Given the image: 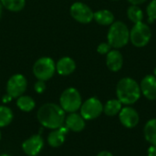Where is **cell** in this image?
Wrapping results in <instances>:
<instances>
[{
	"label": "cell",
	"instance_id": "1",
	"mask_svg": "<svg viewBox=\"0 0 156 156\" xmlns=\"http://www.w3.org/2000/svg\"><path fill=\"white\" fill-rule=\"evenodd\" d=\"M37 117L42 126L53 130L63 126L66 119L64 110L55 103L42 105L37 112Z\"/></svg>",
	"mask_w": 156,
	"mask_h": 156
},
{
	"label": "cell",
	"instance_id": "2",
	"mask_svg": "<svg viewBox=\"0 0 156 156\" xmlns=\"http://www.w3.org/2000/svg\"><path fill=\"white\" fill-rule=\"evenodd\" d=\"M116 95L122 105L131 106L137 102L142 95L140 84L132 78H123L117 84Z\"/></svg>",
	"mask_w": 156,
	"mask_h": 156
},
{
	"label": "cell",
	"instance_id": "3",
	"mask_svg": "<svg viewBox=\"0 0 156 156\" xmlns=\"http://www.w3.org/2000/svg\"><path fill=\"white\" fill-rule=\"evenodd\" d=\"M108 43L114 48H121L128 44L130 40V31L127 26L122 21L113 22L107 35Z\"/></svg>",
	"mask_w": 156,
	"mask_h": 156
},
{
	"label": "cell",
	"instance_id": "4",
	"mask_svg": "<svg viewBox=\"0 0 156 156\" xmlns=\"http://www.w3.org/2000/svg\"><path fill=\"white\" fill-rule=\"evenodd\" d=\"M60 107L67 112H76L80 109L82 100L80 93L75 88H69L65 90L60 96Z\"/></svg>",
	"mask_w": 156,
	"mask_h": 156
},
{
	"label": "cell",
	"instance_id": "5",
	"mask_svg": "<svg viewBox=\"0 0 156 156\" xmlns=\"http://www.w3.org/2000/svg\"><path fill=\"white\" fill-rule=\"evenodd\" d=\"M56 71V64L51 58L43 57L38 58L33 66V73L38 80L46 81L53 77Z\"/></svg>",
	"mask_w": 156,
	"mask_h": 156
},
{
	"label": "cell",
	"instance_id": "6",
	"mask_svg": "<svg viewBox=\"0 0 156 156\" xmlns=\"http://www.w3.org/2000/svg\"><path fill=\"white\" fill-rule=\"evenodd\" d=\"M152 37L151 29L148 25L140 22L134 24L130 31V40L132 44L137 48H143L146 46Z\"/></svg>",
	"mask_w": 156,
	"mask_h": 156
},
{
	"label": "cell",
	"instance_id": "7",
	"mask_svg": "<svg viewBox=\"0 0 156 156\" xmlns=\"http://www.w3.org/2000/svg\"><path fill=\"white\" fill-rule=\"evenodd\" d=\"M103 112V105L101 101L96 98L91 97L86 100L80 106V115L85 121H90L98 118Z\"/></svg>",
	"mask_w": 156,
	"mask_h": 156
},
{
	"label": "cell",
	"instance_id": "8",
	"mask_svg": "<svg viewBox=\"0 0 156 156\" xmlns=\"http://www.w3.org/2000/svg\"><path fill=\"white\" fill-rule=\"evenodd\" d=\"M27 87V79L21 74L13 75L7 81L6 91L12 98H18L23 95Z\"/></svg>",
	"mask_w": 156,
	"mask_h": 156
},
{
	"label": "cell",
	"instance_id": "9",
	"mask_svg": "<svg viewBox=\"0 0 156 156\" xmlns=\"http://www.w3.org/2000/svg\"><path fill=\"white\" fill-rule=\"evenodd\" d=\"M70 15L76 21L82 24H88L93 19L94 13L86 4L76 2L70 6Z\"/></svg>",
	"mask_w": 156,
	"mask_h": 156
},
{
	"label": "cell",
	"instance_id": "10",
	"mask_svg": "<svg viewBox=\"0 0 156 156\" xmlns=\"http://www.w3.org/2000/svg\"><path fill=\"white\" fill-rule=\"evenodd\" d=\"M118 115L122 125L128 129H133L136 127L140 122L138 112L131 106L122 107Z\"/></svg>",
	"mask_w": 156,
	"mask_h": 156
},
{
	"label": "cell",
	"instance_id": "11",
	"mask_svg": "<svg viewBox=\"0 0 156 156\" xmlns=\"http://www.w3.org/2000/svg\"><path fill=\"white\" fill-rule=\"evenodd\" d=\"M43 146H44V141L42 137L38 134L31 136L30 138L26 140L22 144L23 151L28 156L37 155L42 150Z\"/></svg>",
	"mask_w": 156,
	"mask_h": 156
},
{
	"label": "cell",
	"instance_id": "12",
	"mask_svg": "<svg viewBox=\"0 0 156 156\" xmlns=\"http://www.w3.org/2000/svg\"><path fill=\"white\" fill-rule=\"evenodd\" d=\"M140 89L142 94L149 101L156 100V77L154 75H146L141 81Z\"/></svg>",
	"mask_w": 156,
	"mask_h": 156
},
{
	"label": "cell",
	"instance_id": "13",
	"mask_svg": "<svg viewBox=\"0 0 156 156\" xmlns=\"http://www.w3.org/2000/svg\"><path fill=\"white\" fill-rule=\"evenodd\" d=\"M65 123H66L67 128L69 131H72L75 133L81 132L85 128V125H86L84 118L80 114H78L76 112L69 113L65 119Z\"/></svg>",
	"mask_w": 156,
	"mask_h": 156
},
{
	"label": "cell",
	"instance_id": "14",
	"mask_svg": "<svg viewBox=\"0 0 156 156\" xmlns=\"http://www.w3.org/2000/svg\"><path fill=\"white\" fill-rule=\"evenodd\" d=\"M122 63H123L122 55L121 54V52L119 50L113 49V50H111L107 54L106 65L110 70H112L113 72L119 71L122 67Z\"/></svg>",
	"mask_w": 156,
	"mask_h": 156
},
{
	"label": "cell",
	"instance_id": "15",
	"mask_svg": "<svg viewBox=\"0 0 156 156\" xmlns=\"http://www.w3.org/2000/svg\"><path fill=\"white\" fill-rule=\"evenodd\" d=\"M76 69L75 61L69 57H63L61 58L56 64V70L59 75L68 76L73 73Z\"/></svg>",
	"mask_w": 156,
	"mask_h": 156
},
{
	"label": "cell",
	"instance_id": "16",
	"mask_svg": "<svg viewBox=\"0 0 156 156\" xmlns=\"http://www.w3.org/2000/svg\"><path fill=\"white\" fill-rule=\"evenodd\" d=\"M69 130L67 128V126H61L58 129H55L53 132H51L48 134V143L50 146L52 147H58L60 146L64 141H65V136L68 133Z\"/></svg>",
	"mask_w": 156,
	"mask_h": 156
},
{
	"label": "cell",
	"instance_id": "17",
	"mask_svg": "<svg viewBox=\"0 0 156 156\" xmlns=\"http://www.w3.org/2000/svg\"><path fill=\"white\" fill-rule=\"evenodd\" d=\"M144 135L151 145H156V118L147 121L144 128Z\"/></svg>",
	"mask_w": 156,
	"mask_h": 156
},
{
	"label": "cell",
	"instance_id": "18",
	"mask_svg": "<svg viewBox=\"0 0 156 156\" xmlns=\"http://www.w3.org/2000/svg\"><path fill=\"white\" fill-rule=\"evenodd\" d=\"M93 19L100 25L102 26H109L112 25L114 21V16L110 10H100L94 13Z\"/></svg>",
	"mask_w": 156,
	"mask_h": 156
},
{
	"label": "cell",
	"instance_id": "19",
	"mask_svg": "<svg viewBox=\"0 0 156 156\" xmlns=\"http://www.w3.org/2000/svg\"><path fill=\"white\" fill-rule=\"evenodd\" d=\"M122 108V104L118 99H112L109 100L105 103V105H103V112L107 116L112 117L118 115Z\"/></svg>",
	"mask_w": 156,
	"mask_h": 156
},
{
	"label": "cell",
	"instance_id": "20",
	"mask_svg": "<svg viewBox=\"0 0 156 156\" xmlns=\"http://www.w3.org/2000/svg\"><path fill=\"white\" fill-rule=\"evenodd\" d=\"M17 107L23 112H31L35 108V101L29 96H20L16 101Z\"/></svg>",
	"mask_w": 156,
	"mask_h": 156
},
{
	"label": "cell",
	"instance_id": "21",
	"mask_svg": "<svg viewBox=\"0 0 156 156\" xmlns=\"http://www.w3.org/2000/svg\"><path fill=\"white\" fill-rule=\"evenodd\" d=\"M128 18L134 24L140 23L144 19V12L138 5H131L127 10Z\"/></svg>",
	"mask_w": 156,
	"mask_h": 156
},
{
	"label": "cell",
	"instance_id": "22",
	"mask_svg": "<svg viewBox=\"0 0 156 156\" xmlns=\"http://www.w3.org/2000/svg\"><path fill=\"white\" fill-rule=\"evenodd\" d=\"M2 5L12 12H18L25 7L26 0H0Z\"/></svg>",
	"mask_w": 156,
	"mask_h": 156
},
{
	"label": "cell",
	"instance_id": "23",
	"mask_svg": "<svg viewBox=\"0 0 156 156\" xmlns=\"http://www.w3.org/2000/svg\"><path fill=\"white\" fill-rule=\"evenodd\" d=\"M13 120V112L12 111L5 107L0 106V128L7 126Z\"/></svg>",
	"mask_w": 156,
	"mask_h": 156
},
{
	"label": "cell",
	"instance_id": "24",
	"mask_svg": "<svg viewBox=\"0 0 156 156\" xmlns=\"http://www.w3.org/2000/svg\"><path fill=\"white\" fill-rule=\"evenodd\" d=\"M148 15V22L153 23L156 19V0H153L147 6L146 9Z\"/></svg>",
	"mask_w": 156,
	"mask_h": 156
},
{
	"label": "cell",
	"instance_id": "25",
	"mask_svg": "<svg viewBox=\"0 0 156 156\" xmlns=\"http://www.w3.org/2000/svg\"><path fill=\"white\" fill-rule=\"evenodd\" d=\"M111 48H112V46L109 44V43H101L98 48H97V51L101 54V55H105V54H108L110 51H111Z\"/></svg>",
	"mask_w": 156,
	"mask_h": 156
},
{
	"label": "cell",
	"instance_id": "26",
	"mask_svg": "<svg viewBox=\"0 0 156 156\" xmlns=\"http://www.w3.org/2000/svg\"><path fill=\"white\" fill-rule=\"evenodd\" d=\"M34 89H35V90H36L37 93H42V92H44V90H46L45 81H43V80H38V81H37V82L35 83Z\"/></svg>",
	"mask_w": 156,
	"mask_h": 156
},
{
	"label": "cell",
	"instance_id": "27",
	"mask_svg": "<svg viewBox=\"0 0 156 156\" xmlns=\"http://www.w3.org/2000/svg\"><path fill=\"white\" fill-rule=\"evenodd\" d=\"M147 156H156V145H150L147 150Z\"/></svg>",
	"mask_w": 156,
	"mask_h": 156
},
{
	"label": "cell",
	"instance_id": "28",
	"mask_svg": "<svg viewBox=\"0 0 156 156\" xmlns=\"http://www.w3.org/2000/svg\"><path fill=\"white\" fill-rule=\"evenodd\" d=\"M128 1H129L133 5H141V4L146 2L147 0H128Z\"/></svg>",
	"mask_w": 156,
	"mask_h": 156
},
{
	"label": "cell",
	"instance_id": "29",
	"mask_svg": "<svg viewBox=\"0 0 156 156\" xmlns=\"http://www.w3.org/2000/svg\"><path fill=\"white\" fill-rule=\"evenodd\" d=\"M97 156H113V154L109 151H101L97 154Z\"/></svg>",
	"mask_w": 156,
	"mask_h": 156
},
{
	"label": "cell",
	"instance_id": "30",
	"mask_svg": "<svg viewBox=\"0 0 156 156\" xmlns=\"http://www.w3.org/2000/svg\"><path fill=\"white\" fill-rule=\"evenodd\" d=\"M12 99H13V98H12L10 95L6 94V95H5V96L3 97V102H8V101H10Z\"/></svg>",
	"mask_w": 156,
	"mask_h": 156
},
{
	"label": "cell",
	"instance_id": "31",
	"mask_svg": "<svg viewBox=\"0 0 156 156\" xmlns=\"http://www.w3.org/2000/svg\"><path fill=\"white\" fill-rule=\"evenodd\" d=\"M2 4H1V2H0V16H1V12H2Z\"/></svg>",
	"mask_w": 156,
	"mask_h": 156
},
{
	"label": "cell",
	"instance_id": "32",
	"mask_svg": "<svg viewBox=\"0 0 156 156\" xmlns=\"http://www.w3.org/2000/svg\"><path fill=\"white\" fill-rule=\"evenodd\" d=\"M154 76L156 77V68L154 69Z\"/></svg>",
	"mask_w": 156,
	"mask_h": 156
},
{
	"label": "cell",
	"instance_id": "33",
	"mask_svg": "<svg viewBox=\"0 0 156 156\" xmlns=\"http://www.w3.org/2000/svg\"><path fill=\"white\" fill-rule=\"evenodd\" d=\"M0 156H10V155H8V154H1Z\"/></svg>",
	"mask_w": 156,
	"mask_h": 156
},
{
	"label": "cell",
	"instance_id": "34",
	"mask_svg": "<svg viewBox=\"0 0 156 156\" xmlns=\"http://www.w3.org/2000/svg\"><path fill=\"white\" fill-rule=\"evenodd\" d=\"M0 139H1V133H0Z\"/></svg>",
	"mask_w": 156,
	"mask_h": 156
},
{
	"label": "cell",
	"instance_id": "35",
	"mask_svg": "<svg viewBox=\"0 0 156 156\" xmlns=\"http://www.w3.org/2000/svg\"><path fill=\"white\" fill-rule=\"evenodd\" d=\"M113 1H118V0H113Z\"/></svg>",
	"mask_w": 156,
	"mask_h": 156
}]
</instances>
